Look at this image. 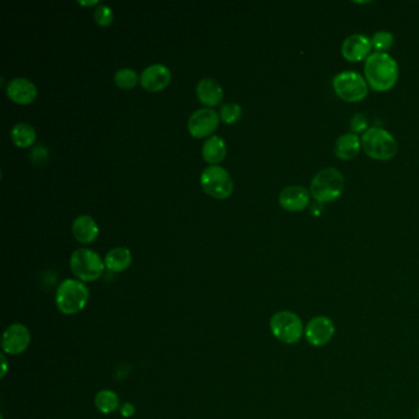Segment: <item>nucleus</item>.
I'll use <instances>...</instances> for the list:
<instances>
[{
    "label": "nucleus",
    "mask_w": 419,
    "mask_h": 419,
    "mask_svg": "<svg viewBox=\"0 0 419 419\" xmlns=\"http://www.w3.org/2000/svg\"><path fill=\"white\" fill-rule=\"evenodd\" d=\"M30 158L34 163L42 164L48 158V150H47L45 145L37 144L35 148L31 150Z\"/></svg>",
    "instance_id": "28"
},
{
    "label": "nucleus",
    "mask_w": 419,
    "mask_h": 419,
    "mask_svg": "<svg viewBox=\"0 0 419 419\" xmlns=\"http://www.w3.org/2000/svg\"><path fill=\"white\" fill-rule=\"evenodd\" d=\"M196 93H197L198 99L207 106H215L224 98L222 85L213 78H203L199 80Z\"/></svg>",
    "instance_id": "16"
},
{
    "label": "nucleus",
    "mask_w": 419,
    "mask_h": 419,
    "mask_svg": "<svg viewBox=\"0 0 419 419\" xmlns=\"http://www.w3.org/2000/svg\"><path fill=\"white\" fill-rule=\"evenodd\" d=\"M11 140L20 148H29L35 143L36 131L30 124L19 122L16 124L11 132Z\"/></svg>",
    "instance_id": "21"
},
{
    "label": "nucleus",
    "mask_w": 419,
    "mask_h": 419,
    "mask_svg": "<svg viewBox=\"0 0 419 419\" xmlns=\"http://www.w3.org/2000/svg\"><path fill=\"white\" fill-rule=\"evenodd\" d=\"M140 84L148 91H160L168 86L171 80V72L163 63H154L142 72Z\"/></svg>",
    "instance_id": "14"
},
{
    "label": "nucleus",
    "mask_w": 419,
    "mask_h": 419,
    "mask_svg": "<svg viewBox=\"0 0 419 419\" xmlns=\"http://www.w3.org/2000/svg\"><path fill=\"white\" fill-rule=\"evenodd\" d=\"M227 143L219 135H212L203 143V158L207 163L217 165L227 155Z\"/></svg>",
    "instance_id": "19"
},
{
    "label": "nucleus",
    "mask_w": 419,
    "mask_h": 419,
    "mask_svg": "<svg viewBox=\"0 0 419 419\" xmlns=\"http://www.w3.org/2000/svg\"><path fill=\"white\" fill-rule=\"evenodd\" d=\"M89 289L78 279H65L55 293V304L65 315H75L84 309L89 300Z\"/></svg>",
    "instance_id": "4"
},
{
    "label": "nucleus",
    "mask_w": 419,
    "mask_h": 419,
    "mask_svg": "<svg viewBox=\"0 0 419 419\" xmlns=\"http://www.w3.org/2000/svg\"><path fill=\"white\" fill-rule=\"evenodd\" d=\"M132 263V253L127 247H114L105 257V266L112 272L127 270Z\"/></svg>",
    "instance_id": "20"
},
{
    "label": "nucleus",
    "mask_w": 419,
    "mask_h": 419,
    "mask_svg": "<svg viewBox=\"0 0 419 419\" xmlns=\"http://www.w3.org/2000/svg\"><path fill=\"white\" fill-rule=\"evenodd\" d=\"M310 194L304 186L293 185L281 189L278 201L281 207L288 212H301L309 207Z\"/></svg>",
    "instance_id": "13"
},
{
    "label": "nucleus",
    "mask_w": 419,
    "mask_h": 419,
    "mask_svg": "<svg viewBox=\"0 0 419 419\" xmlns=\"http://www.w3.org/2000/svg\"><path fill=\"white\" fill-rule=\"evenodd\" d=\"M201 185L209 196L218 199L230 197L234 191V181L230 173L219 165H211L203 170Z\"/></svg>",
    "instance_id": "8"
},
{
    "label": "nucleus",
    "mask_w": 419,
    "mask_h": 419,
    "mask_svg": "<svg viewBox=\"0 0 419 419\" xmlns=\"http://www.w3.org/2000/svg\"><path fill=\"white\" fill-rule=\"evenodd\" d=\"M6 94L9 99L18 104H30L37 96L36 85L27 78H14L6 85Z\"/></svg>",
    "instance_id": "15"
},
{
    "label": "nucleus",
    "mask_w": 419,
    "mask_h": 419,
    "mask_svg": "<svg viewBox=\"0 0 419 419\" xmlns=\"http://www.w3.org/2000/svg\"><path fill=\"white\" fill-rule=\"evenodd\" d=\"M78 3L81 6H91L98 4V0H91V1H84V0H78Z\"/></svg>",
    "instance_id": "30"
},
{
    "label": "nucleus",
    "mask_w": 419,
    "mask_h": 419,
    "mask_svg": "<svg viewBox=\"0 0 419 419\" xmlns=\"http://www.w3.org/2000/svg\"><path fill=\"white\" fill-rule=\"evenodd\" d=\"M70 270L83 281H94L102 276L105 261L90 248H78L70 256Z\"/></svg>",
    "instance_id": "6"
},
{
    "label": "nucleus",
    "mask_w": 419,
    "mask_h": 419,
    "mask_svg": "<svg viewBox=\"0 0 419 419\" xmlns=\"http://www.w3.org/2000/svg\"><path fill=\"white\" fill-rule=\"evenodd\" d=\"M1 359H3V370H1V378H4L6 374V360L4 355H1Z\"/></svg>",
    "instance_id": "31"
},
{
    "label": "nucleus",
    "mask_w": 419,
    "mask_h": 419,
    "mask_svg": "<svg viewBox=\"0 0 419 419\" xmlns=\"http://www.w3.org/2000/svg\"><path fill=\"white\" fill-rule=\"evenodd\" d=\"M373 50L371 39L363 34L348 36L342 44V55L348 62H360L366 60Z\"/></svg>",
    "instance_id": "12"
},
{
    "label": "nucleus",
    "mask_w": 419,
    "mask_h": 419,
    "mask_svg": "<svg viewBox=\"0 0 419 419\" xmlns=\"http://www.w3.org/2000/svg\"><path fill=\"white\" fill-rule=\"evenodd\" d=\"M242 107L239 104L235 102H227V104L222 105L220 111H219V117L222 122L230 124L237 122L241 119Z\"/></svg>",
    "instance_id": "25"
},
{
    "label": "nucleus",
    "mask_w": 419,
    "mask_h": 419,
    "mask_svg": "<svg viewBox=\"0 0 419 419\" xmlns=\"http://www.w3.org/2000/svg\"><path fill=\"white\" fill-rule=\"evenodd\" d=\"M121 414L124 415V418H129V417H132L134 413H135V407H134L133 404H124L121 406Z\"/></svg>",
    "instance_id": "29"
},
{
    "label": "nucleus",
    "mask_w": 419,
    "mask_h": 419,
    "mask_svg": "<svg viewBox=\"0 0 419 419\" xmlns=\"http://www.w3.org/2000/svg\"><path fill=\"white\" fill-rule=\"evenodd\" d=\"M371 44H373V48L376 50V52L386 53V51L390 50L394 46V37L389 31H378L371 37Z\"/></svg>",
    "instance_id": "24"
},
{
    "label": "nucleus",
    "mask_w": 419,
    "mask_h": 419,
    "mask_svg": "<svg viewBox=\"0 0 419 419\" xmlns=\"http://www.w3.org/2000/svg\"><path fill=\"white\" fill-rule=\"evenodd\" d=\"M364 73L366 83L374 91H389L399 80V63L389 53L374 52L365 60Z\"/></svg>",
    "instance_id": "1"
},
{
    "label": "nucleus",
    "mask_w": 419,
    "mask_h": 419,
    "mask_svg": "<svg viewBox=\"0 0 419 419\" xmlns=\"http://www.w3.org/2000/svg\"><path fill=\"white\" fill-rule=\"evenodd\" d=\"M350 128L353 131V133L358 134V133H363V132H366L368 131V124H369V121H368V117H366V114H357L352 117L350 119Z\"/></svg>",
    "instance_id": "27"
},
{
    "label": "nucleus",
    "mask_w": 419,
    "mask_h": 419,
    "mask_svg": "<svg viewBox=\"0 0 419 419\" xmlns=\"http://www.w3.org/2000/svg\"><path fill=\"white\" fill-rule=\"evenodd\" d=\"M95 406L101 413H112L119 408V394L112 390H102L95 397Z\"/></svg>",
    "instance_id": "22"
},
{
    "label": "nucleus",
    "mask_w": 419,
    "mask_h": 419,
    "mask_svg": "<svg viewBox=\"0 0 419 419\" xmlns=\"http://www.w3.org/2000/svg\"><path fill=\"white\" fill-rule=\"evenodd\" d=\"M30 343V331L22 324L9 326L1 338V348L6 354H21L29 348Z\"/></svg>",
    "instance_id": "10"
},
{
    "label": "nucleus",
    "mask_w": 419,
    "mask_h": 419,
    "mask_svg": "<svg viewBox=\"0 0 419 419\" xmlns=\"http://www.w3.org/2000/svg\"><path fill=\"white\" fill-rule=\"evenodd\" d=\"M345 189V178L338 168H325L311 181L310 193L317 203L335 202Z\"/></svg>",
    "instance_id": "2"
},
{
    "label": "nucleus",
    "mask_w": 419,
    "mask_h": 419,
    "mask_svg": "<svg viewBox=\"0 0 419 419\" xmlns=\"http://www.w3.org/2000/svg\"><path fill=\"white\" fill-rule=\"evenodd\" d=\"M361 149L369 158L387 161L396 157L399 152V143L387 131L379 127H371L363 134Z\"/></svg>",
    "instance_id": "3"
},
{
    "label": "nucleus",
    "mask_w": 419,
    "mask_h": 419,
    "mask_svg": "<svg viewBox=\"0 0 419 419\" xmlns=\"http://www.w3.org/2000/svg\"><path fill=\"white\" fill-rule=\"evenodd\" d=\"M270 326L272 335L286 345H294L299 342L305 332L300 317L291 311H279L274 314L272 316Z\"/></svg>",
    "instance_id": "7"
},
{
    "label": "nucleus",
    "mask_w": 419,
    "mask_h": 419,
    "mask_svg": "<svg viewBox=\"0 0 419 419\" xmlns=\"http://www.w3.org/2000/svg\"><path fill=\"white\" fill-rule=\"evenodd\" d=\"M337 96L345 102H359L369 93V85L363 75L353 70H345L335 75L332 81Z\"/></svg>",
    "instance_id": "5"
},
{
    "label": "nucleus",
    "mask_w": 419,
    "mask_h": 419,
    "mask_svg": "<svg viewBox=\"0 0 419 419\" xmlns=\"http://www.w3.org/2000/svg\"><path fill=\"white\" fill-rule=\"evenodd\" d=\"M335 324L327 316H315L305 327V338L314 347H324L335 335Z\"/></svg>",
    "instance_id": "9"
},
{
    "label": "nucleus",
    "mask_w": 419,
    "mask_h": 419,
    "mask_svg": "<svg viewBox=\"0 0 419 419\" xmlns=\"http://www.w3.org/2000/svg\"><path fill=\"white\" fill-rule=\"evenodd\" d=\"M220 117L212 109H199L188 119V131L196 138H203L212 134L219 126Z\"/></svg>",
    "instance_id": "11"
},
{
    "label": "nucleus",
    "mask_w": 419,
    "mask_h": 419,
    "mask_svg": "<svg viewBox=\"0 0 419 419\" xmlns=\"http://www.w3.org/2000/svg\"><path fill=\"white\" fill-rule=\"evenodd\" d=\"M94 19L100 26H109L114 21V11L111 6L106 4H99L94 11Z\"/></svg>",
    "instance_id": "26"
},
{
    "label": "nucleus",
    "mask_w": 419,
    "mask_h": 419,
    "mask_svg": "<svg viewBox=\"0 0 419 419\" xmlns=\"http://www.w3.org/2000/svg\"><path fill=\"white\" fill-rule=\"evenodd\" d=\"M417 414H418V419H419V407H418V412H417Z\"/></svg>",
    "instance_id": "32"
},
{
    "label": "nucleus",
    "mask_w": 419,
    "mask_h": 419,
    "mask_svg": "<svg viewBox=\"0 0 419 419\" xmlns=\"http://www.w3.org/2000/svg\"><path fill=\"white\" fill-rule=\"evenodd\" d=\"M114 83L121 89H132L138 83V74L132 68H121L114 73Z\"/></svg>",
    "instance_id": "23"
},
{
    "label": "nucleus",
    "mask_w": 419,
    "mask_h": 419,
    "mask_svg": "<svg viewBox=\"0 0 419 419\" xmlns=\"http://www.w3.org/2000/svg\"><path fill=\"white\" fill-rule=\"evenodd\" d=\"M361 149V140L354 133H345L335 140V154L340 160H352L357 158Z\"/></svg>",
    "instance_id": "18"
},
{
    "label": "nucleus",
    "mask_w": 419,
    "mask_h": 419,
    "mask_svg": "<svg viewBox=\"0 0 419 419\" xmlns=\"http://www.w3.org/2000/svg\"><path fill=\"white\" fill-rule=\"evenodd\" d=\"M72 229L75 239L83 244L94 241L100 232L99 225L96 224L93 217H90L88 214H81L79 217L75 218Z\"/></svg>",
    "instance_id": "17"
}]
</instances>
